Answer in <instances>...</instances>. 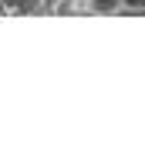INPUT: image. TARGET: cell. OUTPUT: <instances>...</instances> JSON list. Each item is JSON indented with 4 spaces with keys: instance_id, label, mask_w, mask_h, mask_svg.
Wrapping results in <instances>:
<instances>
[{
    "instance_id": "cell-1",
    "label": "cell",
    "mask_w": 145,
    "mask_h": 145,
    "mask_svg": "<svg viewBox=\"0 0 145 145\" xmlns=\"http://www.w3.org/2000/svg\"><path fill=\"white\" fill-rule=\"evenodd\" d=\"M40 14H47L44 10V0H20L10 17H40Z\"/></svg>"
},
{
    "instance_id": "cell-2",
    "label": "cell",
    "mask_w": 145,
    "mask_h": 145,
    "mask_svg": "<svg viewBox=\"0 0 145 145\" xmlns=\"http://www.w3.org/2000/svg\"><path fill=\"white\" fill-rule=\"evenodd\" d=\"M118 7H121V0H88V14H101V17L118 14Z\"/></svg>"
},
{
    "instance_id": "cell-3",
    "label": "cell",
    "mask_w": 145,
    "mask_h": 145,
    "mask_svg": "<svg viewBox=\"0 0 145 145\" xmlns=\"http://www.w3.org/2000/svg\"><path fill=\"white\" fill-rule=\"evenodd\" d=\"M118 14H125V17H145V0H121Z\"/></svg>"
},
{
    "instance_id": "cell-4",
    "label": "cell",
    "mask_w": 145,
    "mask_h": 145,
    "mask_svg": "<svg viewBox=\"0 0 145 145\" xmlns=\"http://www.w3.org/2000/svg\"><path fill=\"white\" fill-rule=\"evenodd\" d=\"M0 17H10V10H7V3L0 0Z\"/></svg>"
}]
</instances>
